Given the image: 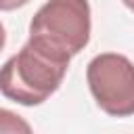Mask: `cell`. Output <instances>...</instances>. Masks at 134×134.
I'll return each instance as SVG.
<instances>
[{
	"label": "cell",
	"instance_id": "obj_4",
	"mask_svg": "<svg viewBox=\"0 0 134 134\" xmlns=\"http://www.w3.org/2000/svg\"><path fill=\"white\" fill-rule=\"evenodd\" d=\"M0 132H8V134H29L31 126L17 113L8 111V109H0Z\"/></svg>",
	"mask_w": 134,
	"mask_h": 134
},
{
	"label": "cell",
	"instance_id": "obj_5",
	"mask_svg": "<svg viewBox=\"0 0 134 134\" xmlns=\"http://www.w3.org/2000/svg\"><path fill=\"white\" fill-rule=\"evenodd\" d=\"M29 0H0V10H15L23 4H27Z\"/></svg>",
	"mask_w": 134,
	"mask_h": 134
},
{
	"label": "cell",
	"instance_id": "obj_7",
	"mask_svg": "<svg viewBox=\"0 0 134 134\" xmlns=\"http://www.w3.org/2000/svg\"><path fill=\"white\" fill-rule=\"evenodd\" d=\"M124 4H126L130 10H134V0H124Z\"/></svg>",
	"mask_w": 134,
	"mask_h": 134
},
{
	"label": "cell",
	"instance_id": "obj_6",
	"mask_svg": "<svg viewBox=\"0 0 134 134\" xmlns=\"http://www.w3.org/2000/svg\"><path fill=\"white\" fill-rule=\"evenodd\" d=\"M4 44H6V31H4V27H2V23H0V50L4 48Z\"/></svg>",
	"mask_w": 134,
	"mask_h": 134
},
{
	"label": "cell",
	"instance_id": "obj_3",
	"mask_svg": "<svg viewBox=\"0 0 134 134\" xmlns=\"http://www.w3.org/2000/svg\"><path fill=\"white\" fill-rule=\"evenodd\" d=\"M86 80L96 105L113 115H134V63L117 52L96 54L86 69Z\"/></svg>",
	"mask_w": 134,
	"mask_h": 134
},
{
	"label": "cell",
	"instance_id": "obj_1",
	"mask_svg": "<svg viewBox=\"0 0 134 134\" xmlns=\"http://www.w3.org/2000/svg\"><path fill=\"white\" fill-rule=\"evenodd\" d=\"M69 59L67 52L29 38L27 44L2 65L0 92L25 107L40 105L59 90Z\"/></svg>",
	"mask_w": 134,
	"mask_h": 134
},
{
	"label": "cell",
	"instance_id": "obj_2",
	"mask_svg": "<svg viewBox=\"0 0 134 134\" xmlns=\"http://www.w3.org/2000/svg\"><path fill=\"white\" fill-rule=\"evenodd\" d=\"M29 38H36L69 57L84 50L90 40L88 0H48L29 23Z\"/></svg>",
	"mask_w": 134,
	"mask_h": 134
}]
</instances>
